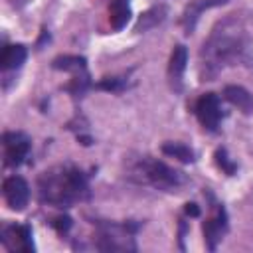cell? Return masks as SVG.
I'll use <instances>...</instances> for the list:
<instances>
[{"label":"cell","mask_w":253,"mask_h":253,"mask_svg":"<svg viewBox=\"0 0 253 253\" xmlns=\"http://www.w3.org/2000/svg\"><path fill=\"white\" fill-rule=\"evenodd\" d=\"M251 61L253 55L247 30L237 16L229 14L213 26L210 38L200 49V77L211 81L225 67L249 65Z\"/></svg>","instance_id":"cell-1"},{"label":"cell","mask_w":253,"mask_h":253,"mask_svg":"<svg viewBox=\"0 0 253 253\" xmlns=\"http://www.w3.org/2000/svg\"><path fill=\"white\" fill-rule=\"evenodd\" d=\"M40 200L55 208H69L89 198L87 176L73 164H61L45 170L38 178Z\"/></svg>","instance_id":"cell-2"},{"label":"cell","mask_w":253,"mask_h":253,"mask_svg":"<svg viewBox=\"0 0 253 253\" xmlns=\"http://www.w3.org/2000/svg\"><path fill=\"white\" fill-rule=\"evenodd\" d=\"M128 178L136 184L152 186L162 192H176L184 182V172L152 158V156H140L128 166Z\"/></svg>","instance_id":"cell-3"},{"label":"cell","mask_w":253,"mask_h":253,"mask_svg":"<svg viewBox=\"0 0 253 253\" xmlns=\"http://www.w3.org/2000/svg\"><path fill=\"white\" fill-rule=\"evenodd\" d=\"M138 223H97V249L99 251H136L134 233L138 231Z\"/></svg>","instance_id":"cell-4"},{"label":"cell","mask_w":253,"mask_h":253,"mask_svg":"<svg viewBox=\"0 0 253 253\" xmlns=\"http://www.w3.org/2000/svg\"><path fill=\"white\" fill-rule=\"evenodd\" d=\"M196 117H198L200 125L206 130L215 132L219 128L221 119H223V109H221L219 95H215V93H204L196 101Z\"/></svg>","instance_id":"cell-5"},{"label":"cell","mask_w":253,"mask_h":253,"mask_svg":"<svg viewBox=\"0 0 253 253\" xmlns=\"http://www.w3.org/2000/svg\"><path fill=\"white\" fill-rule=\"evenodd\" d=\"M2 144H4V164L6 166L18 168L20 164H24V160L30 154V138L24 132H18V130L4 132Z\"/></svg>","instance_id":"cell-6"},{"label":"cell","mask_w":253,"mask_h":253,"mask_svg":"<svg viewBox=\"0 0 253 253\" xmlns=\"http://www.w3.org/2000/svg\"><path fill=\"white\" fill-rule=\"evenodd\" d=\"M2 194H4V200L6 204L20 211L28 206V200H30V186L28 182L22 178V176H8L2 184Z\"/></svg>","instance_id":"cell-7"},{"label":"cell","mask_w":253,"mask_h":253,"mask_svg":"<svg viewBox=\"0 0 253 253\" xmlns=\"http://www.w3.org/2000/svg\"><path fill=\"white\" fill-rule=\"evenodd\" d=\"M225 231H227V213H225V208L217 204L215 215L204 221V241H206V247L210 251H215V247L221 241V237L225 235Z\"/></svg>","instance_id":"cell-8"},{"label":"cell","mask_w":253,"mask_h":253,"mask_svg":"<svg viewBox=\"0 0 253 253\" xmlns=\"http://www.w3.org/2000/svg\"><path fill=\"white\" fill-rule=\"evenodd\" d=\"M186 63H188L186 45H182V43L174 45V49L170 53V61H168V81H170V87L176 93L182 91V77H184V71H186Z\"/></svg>","instance_id":"cell-9"},{"label":"cell","mask_w":253,"mask_h":253,"mask_svg":"<svg viewBox=\"0 0 253 253\" xmlns=\"http://www.w3.org/2000/svg\"><path fill=\"white\" fill-rule=\"evenodd\" d=\"M225 2H229V0H194V2H190L186 6V10L182 12V20H180L184 32L192 34L196 24H198V20H200V16H202V12H206L210 8H215V6H221Z\"/></svg>","instance_id":"cell-10"},{"label":"cell","mask_w":253,"mask_h":253,"mask_svg":"<svg viewBox=\"0 0 253 253\" xmlns=\"http://www.w3.org/2000/svg\"><path fill=\"white\" fill-rule=\"evenodd\" d=\"M168 16V8L164 4H158V6H152L148 8L146 12L140 14V18L136 20V26H134V32L142 34V32H148L152 28H156L158 24H162Z\"/></svg>","instance_id":"cell-11"},{"label":"cell","mask_w":253,"mask_h":253,"mask_svg":"<svg viewBox=\"0 0 253 253\" xmlns=\"http://www.w3.org/2000/svg\"><path fill=\"white\" fill-rule=\"evenodd\" d=\"M223 97H225V101H229L239 111L253 113V95L245 87H241V85H227L223 89Z\"/></svg>","instance_id":"cell-12"},{"label":"cell","mask_w":253,"mask_h":253,"mask_svg":"<svg viewBox=\"0 0 253 253\" xmlns=\"http://www.w3.org/2000/svg\"><path fill=\"white\" fill-rule=\"evenodd\" d=\"M28 57V51L22 43H14V45H6L2 49V55H0V67L4 71H10V69H18L22 67V63L26 61Z\"/></svg>","instance_id":"cell-13"},{"label":"cell","mask_w":253,"mask_h":253,"mask_svg":"<svg viewBox=\"0 0 253 253\" xmlns=\"http://www.w3.org/2000/svg\"><path fill=\"white\" fill-rule=\"evenodd\" d=\"M109 20H111V28L115 32H121L130 20V4H128V0H111Z\"/></svg>","instance_id":"cell-14"},{"label":"cell","mask_w":253,"mask_h":253,"mask_svg":"<svg viewBox=\"0 0 253 253\" xmlns=\"http://www.w3.org/2000/svg\"><path fill=\"white\" fill-rule=\"evenodd\" d=\"M51 67L79 75V73H87V59L79 55H59L51 61Z\"/></svg>","instance_id":"cell-15"},{"label":"cell","mask_w":253,"mask_h":253,"mask_svg":"<svg viewBox=\"0 0 253 253\" xmlns=\"http://www.w3.org/2000/svg\"><path fill=\"white\" fill-rule=\"evenodd\" d=\"M162 154L170 156V158H176L180 162H194V150L190 146H186L184 142H174V140H168L162 144Z\"/></svg>","instance_id":"cell-16"},{"label":"cell","mask_w":253,"mask_h":253,"mask_svg":"<svg viewBox=\"0 0 253 253\" xmlns=\"http://www.w3.org/2000/svg\"><path fill=\"white\" fill-rule=\"evenodd\" d=\"M215 162H217V166H219L225 174H229V176H233V174L237 172V164H235L233 160H229L225 148H217V150H215Z\"/></svg>","instance_id":"cell-17"},{"label":"cell","mask_w":253,"mask_h":253,"mask_svg":"<svg viewBox=\"0 0 253 253\" xmlns=\"http://www.w3.org/2000/svg\"><path fill=\"white\" fill-rule=\"evenodd\" d=\"M125 85H126V79H123V77H105V79H101L95 87H97V89H103V91H113V93H117V91H123Z\"/></svg>","instance_id":"cell-18"},{"label":"cell","mask_w":253,"mask_h":253,"mask_svg":"<svg viewBox=\"0 0 253 253\" xmlns=\"http://www.w3.org/2000/svg\"><path fill=\"white\" fill-rule=\"evenodd\" d=\"M51 225L55 227V231L57 233H67L69 229H71V225H73V221H71V217L69 215H57V217H53V221H51Z\"/></svg>","instance_id":"cell-19"},{"label":"cell","mask_w":253,"mask_h":253,"mask_svg":"<svg viewBox=\"0 0 253 253\" xmlns=\"http://www.w3.org/2000/svg\"><path fill=\"white\" fill-rule=\"evenodd\" d=\"M184 211H186V215H190V217H198V215H200V208H198V204H194V202H188V204L184 206Z\"/></svg>","instance_id":"cell-20"}]
</instances>
